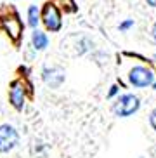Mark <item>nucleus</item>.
I'll return each mask as SVG.
<instances>
[{"label":"nucleus","mask_w":156,"mask_h":158,"mask_svg":"<svg viewBox=\"0 0 156 158\" xmlns=\"http://www.w3.org/2000/svg\"><path fill=\"white\" fill-rule=\"evenodd\" d=\"M141 110V98L132 92L121 94L115 99V102L111 104V111L118 118H130L132 115Z\"/></svg>","instance_id":"1"},{"label":"nucleus","mask_w":156,"mask_h":158,"mask_svg":"<svg viewBox=\"0 0 156 158\" xmlns=\"http://www.w3.org/2000/svg\"><path fill=\"white\" fill-rule=\"evenodd\" d=\"M127 80H129V84L132 85L133 89H147L151 87L153 84L156 82V75L154 71L146 64H132L127 70Z\"/></svg>","instance_id":"2"},{"label":"nucleus","mask_w":156,"mask_h":158,"mask_svg":"<svg viewBox=\"0 0 156 158\" xmlns=\"http://www.w3.org/2000/svg\"><path fill=\"white\" fill-rule=\"evenodd\" d=\"M40 23L45 31L59 33L63 30V12L54 2H45L40 9Z\"/></svg>","instance_id":"3"},{"label":"nucleus","mask_w":156,"mask_h":158,"mask_svg":"<svg viewBox=\"0 0 156 158\" xmlns=\"http://www.w3.org/2000/svg\"><path fill=\"white\" fill-rule=\"evenodd\" d=\"M40 78L49 89H59L66 82V71L59 64H45L40 71Z\"/></svg>","instance_id":"4"},{"label":"nucleus","mask_w":156,"mask_h":158,"mask_svg":"<svg viewBox=\"0 0 156 158\" xmlns=\"http://www.w3.org/2000/svg\"><path fill=\"white\" fill-rule=\"evenodd\" d=\"M26 84L24 80L16 78L9 84V104L16 110V111H23L24 104H26Z\"/></svg>","instance_id":"5"},{"label":"nucleus","mask_w":156,"mask_h":158,"mask_svg":"<svg viewBox=\"0 0 156 158\" xmlns=\"http://www.w3.org/2000/svg\"><path fill=\"white\" fill-rule=\"evenodd\" d=\"M19 146V132L10 123H0V153H10Z\"/></svg>","instance_id":"6"},{"label":"nucleus","mask_w":156,"mask_h":158,"mask_svg":"<svg viewBox=\"0 0 156 158\" xmlns=\"http://www.w3.org/2000/svg\"><path fill=\"white\" fill-rule=\"evenodd\" d=\"M2 30L7 33V37H9L14 44H19V40H21V37H23L24 24L21 23L18 12L10 10V14H7V16L2 18Z\"/></svg>","instance_id":"7"},{"label":"nucleus","mask_w":156,"mask_h":158,"mask_svg":"<svg viewBox=\"0 0 156 158\" xmlns=\"http://www.w3.org/2000/svg\"><path fill=\"white\" fill-rule=\"evenodd\" d=\"M51 40H49V35L47 31H42V30H33L31 31V37H30V45L35 52H42L45 51L47 47H49Z\"/></svg>","instance_id":"8"},{"label":"nucleus","mask_w":156,"mask_h":158,"mask_svg":"<svg viewBox=\"0 0 156 158\" xmlns=\"http://www.w3.org/2000/svg\"><path fill=\"white\" fill-rule=\"evenodd\" d=\"M75 40H76V44H75V54L76 56H83V54H87V52L94 51V40H90L88 37H85V35H75Z\"/></svg>","instance_id":"9"},{"label":"nucleus","mask_w":156,"mask_h":158,"mask_svg":"<svg viewBox=\"0 0 156 158\" xmlns=\"http://www.w3.org/2000/svg\"><path fill=\"white\" fill-rule=\"evenodd\" d=\"M26 18H28V26L31 30H37L38 24H40V9H38V5H30L26 10Z\"/></svg>","instance_id":"10"},{"label":"nucleus","mask_w":156,"mask_h":158,"mask_svg":"<svg viewBox=\"0 0 156 158\" xmlns=\"http://www.w3.org/2000/svg\"><path fill=\"white\" fill-rule=\"evenodd\" d=\"M52 2L61 9V12L64 10L66 14H75L78 10V5L75 4V0H52Z\"/></svg>","instance_id":"11"},{"label":"nucleus","mask_w":156,"mask_h":158,"mask_svg":"<svg viewBox=\"0 0 156 158\" xmlns=\"http://www.w3.org/2000/svg\"><path fill=\"white\" fill-rule=\"evenodd\" d=\"M133 24H135V21H133V19H125V21H121V23L118 24V30L121 33H127L130 28H133Z\"/></svg>","instance_id":"12"},{"label":"nucleus","mask_w":156,"mask_h":158,"mask_svg":"<svg viewBox=\"0 0 156 158\" xmlns=\"http://www.w3.org/2000/svg\"><path fill=\"white\" fill-rule=\"evenodd\" d=\"M147 120H149V125H151V129L156 132V106L153 108L151 111H149V116H147Z\"/></svg>","instance_id":"13"},{"label":"nucleus","mask_w":156,"mask_h":158,"mask_svg":"<svg viewBox=\"0 0 156 158\" xmlns=\"http://www.w3.org/2000/svg\"><path fill=\"white\" fill-rule=\"evenodd\" d=\"M118 92H120V87H118V85H111V87H109V90H108V98H109V99H113V98H115V96H118Z\"/></svg>","instance_id":"14"},{"label":"nucleus","mask_w":156,"mask_h":158,"mask_svg":"<svg viewBox=\"0 0 156 158\" xmlns=\"http://www.w3.org/2000/svg\"><path fill=\"white\" fill-rule=\"evenodd\" d=\"M151 38L156 42V21L153 23V26H151Z\"/></svg>","instance_id":"15"},{"label":"nucleus","mask_w":156,"mask_h":158,"mask_svg":"<svg viewBox=\"0 0 156 158\" xmlns=\"http://www.w3.org/2000/svg\"><path fill=\"white\" fill-rule=\"evenodd\" d=\"M149 7H153V9H156V0H144Z\"/></svg>","instance_id":"16"},{"label":"nucleus","mask_w":156,"mask_h":158,"mask_svg":"<svg viewBox=\"0 0 156 158\" xmlns=\"http://www.w3.org/2000/svg\"><path fill=\"white\" fill-rule=\"evenodd\" d=\"M18 71H19V73H30V70H28L26 66H19Z\"/></svg>","instance_id":"17"},{"label":"nucleus","mask_w":156,"mask_h":158,"mask_svg":"<svg viewBox=\"0 0 156 158\" xmlns=\"http://www.w3.org/2000/svg\"><path fill=\"white\" fill-rule=\"evenodd\" d=\"M151 87H153V89H154V90H156V82H154V84H153V85H151Z\"/></svg>","instance_id":"18"},{"label":"nucleus","mask_w":156,"mask_h":158,"mask_svg":"<svg viewBox=\"0 0 156 158\" xmlns=\"http://www.w3.org/2000/svg\"><path fill=\"white\" fill-rule=\"evenodd\" d=\"M139 158H144V156H139Z\"/></svg>","instance_id":"19"}]
</instances>
